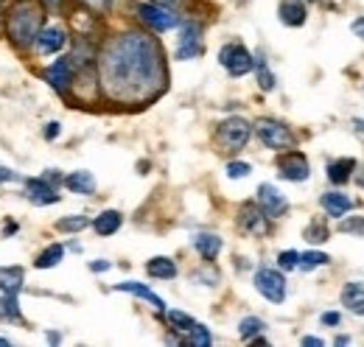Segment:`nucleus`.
Listing matches in <instances>:
<instances>
[{"mask_svg": "<svg viewBox=\"0 0 364 347\" xmlns=\"http://www.w3.org/2000/svg\"><path fill=\"white\" fill-rule=\"evenodd\" d=\"M98 87L115 104H149L168 87L160 43L146 31H124L98 53Z\"/></svg>", "mask_w": 364, "mask_h": 347, "instance_id": "1", "label": "nucleus"}, {"mask_svg": "<svg viewBox=\"0 0 364 347\" xmlns=\"http://www.w3.org/2000/svg\"><path fill=\"white\" fill-rule=\"evenodd\" d=\"M48 11L37 0H14L6 11H3V28L9 43L17 50H28L34 48L43 26H46Z\"/></svg>", "mask_w": 364, "mask_h": 347, "instance_id": "2", "label": "nucleus"}, {"mask_svg": "<svg viewBox=\"0 0 364 347\" xmlns=\"http://www.w3.org/2000/svg\"><path fill=\"white\" fill-rule=\"evenodd\" d=\"M250 137H252V124L244 121L241 115H230L216 129V143L222 146V151H230V154L241 151L250 143Z\"/></svg>", "mask_w": 364, "mask_h": 347, "instance_id": "3", "label": "nucleus"}, {"mask_svg": "<svg viewBox=\"0 0 364 347\" xmlns=\"http://www.w3.org/2000/svg\"><path fill=\"white\" fill-rule=\"evenodd\" d=\"M252 132L258 134V140L272 149V151H286V149H294V132L289 129L283 121L277 118H258Z\"/></svg>", "mask_w": 364, "mask_h": 347, "instance_id": "4", "label": "nucleus"}, {"mask_svg": "<svg viewBox=\"0 0 364 347\" xmlns=\"http://www.w3.org/2000/svg\"><path fill=\"white\" fill-rule=\"evenodd\" d=\"M135 11H137V20L149 31H154V34H166V31H171V28L180 26V17L171 9L160 6V3H137Z\"/></svg>", "mask_w": 364, "mask_h": 347, "instance_id": "5", "label": "nucleus"}, {"mask_svg": "<svg viewBox=\"0 0 364 347\" xmlns=\"http://www.w3.org/2000/svg\"><path fill=\"white\" fill-rule=\"evenodd\" d=\"M40 76H43V82H48L50 90H56L59 95H68L76 85V65H73L70 56H59V59H53L50 65L43 68Z\"/></svg>", "mask_w": 364, "mask_h": 347, "instance_id": "6", "label": "nucleus"}, {"mask_svg": "<svg viewBox=\"0 0 364 347\" xmlns=\"http://www.w3.org/2000/svg\"><path fill=\"white\" fill-rule=\"evenodd\" d=\"M252 283H255V289H258V294H261L264 300H269V303H274V305H280L286 300V277H283L280 269L261 266V269L255 272Z\"/></svg>", "mask_w": 364, "mask_h": 347, "instance_id": "7", "label": "nucleus"}, {"mask_svg": "<svg viewBox=\"0 0 364 347\" xmlns=\"http://www.w3.org/2000/svg\"><path fill=\"white\" fill-rule=\"evenodd\" d=\"M219 65L228 70L232 79H241V76H247L252 70L255 56L241 43H228L222 45V50H219Z\"/></svg>", "mask_w": 364, "mask_h": 347, "instance_id": "8", "label": "nucleus"}, {"mask_svg": "<svg viewBox=\"0 0 364 347\" xmlns=\"http://www.w3.org/2000/svg\"><path fill=\"white\" fill-rule=\"evenodd\" d=\"M277 174H280V179H289V182H306V179L311 176L309 157H306L303 151L286 149V151L277 157Z\"/></svg>", "mask_w": 364, "mask_h": 347, "instance_id": "9", "label": "nucleus"}, {"mask_svg": "<svg viewBox=\"0 0 364 347\" xmlns=\"http://www.w3.org/2000/svg\"><path fill=\"white\" fill-rule=\"evenodd\" d=\"M26 199L34 202L37 208H48V205H56L62 196H59V185H53L50 179L40 174V176L26 179Z\"/></svg>", "mask_w": 364, "mask_h": 347, "instance_id": "10", "label": "nucleus"}, {"mask_svg": "<svg viewBox=\"0 0 364 347\" xmlns=\"http://www.w3.org/2000/svg\"><path fill=\"white\" fill-rule=\"evenodd\" d=\"M255 202H258V208H261L269 218H280L286 210H289V199L274 188L272 182H261V185H258V191H255Z\"/></svg>", "mask_w": 364, "mask_h": 347, "instance_id": "11", "label": "nucleus"}, {"mask_svg": "<svg viewBox=\"0 0 364 347\" xmlns=\"http://www.w3.org/2000/svg\"><path fill=\"white\" fill-rule=\"evenodd\" d=\"M202 50H205V45H202V28H199V23H185L180 31V43H177L174 56L180 62H188V59L202 56Z\"/></svg>", "mask_w": 364, "mask_h": 347, "instance_id": "12", "label": "nucleus"}, {"mask_svg": "<svg viewBox=\"0 0 364 347\" xmlns=\"http://www.w3.org/2000/svg\"><path fill=\"white\" fill-rule=\"evenodd\" d=\"M238 224L247 235H267L269 233V216L258 208V202H244L238 210Z\"/></svg>", "mask_w": 364, "mask_h": 347, "instance_id": "13", "label": "nucleus"}, {"mask_svg": "<svg viewBox=\"0 0 364 347\" xmlns=\"http://www.w3.org/2000/svg\"><path fill=\"white\" fill-rule=\"evenodd\" d=\"M34 45H37V50L43 56H56L68 45V31L62 26H43V31H40V37H37Z\"/></svg>", "mask_w": 364, "mask_h": 347, "instance_id": "14", "label": "nucleus"}, {"mask_svg": "<svg viewBox=\"0 0 364 347\" xmlns=\"http://www.w3.org/2000/svg\"><path fill=\"white\" fill-rule=\"evenodd\" d=\"M277 14H280V23L289 26V28H300L309 20V9H306L303 0H280Z\"/></svg>", "mask_w": 364, "mask_h": 347, "instance_id": "15", "label": "nucleus"}, {"mask_svg": "<svg viewBox=\"0 0 364 347\" xmlns=\"http://www.w3.org/2000/svg\"><path fill=\"white\" fill-rule=\"evenodd\" d=\"M23 289H26V269L17 266V263L14 266L11 263L9 266H0V292L17 297Z\"/></svg>", "mask_w": 364, "mask_h": 347, "instance_id": "16", "label": "nucleus"}, {"mask_svg": "<svg viewBox=\"0 0 364 347\" xmlns=\"http://www.w3.org/2000/svg\"><path fill=\"white\" fill-rule=\"evenodd\" d=\"M90 227L101 238H109V235H115V233L124 227V213H121V210H101L98 216L92 218Z\"/></svg>", "mask_w": 364, "mask_h": 347, "instance_id": "17", "label": "nucleus"}, {"mask_svg": "<svg viewBox=\"0 0 364 347\" xmlns=\"http://www.w3.org/2000/svg\"><path fill=\"white\" fill-rule=\"evenodd\" d=\"M319 205H322V210H325V216L331 218H342L348 216V210L353 208V202L345 196V193H339V191H331V193H322L319 196Z\"/></svg>", "mask_w": 364, "mask_h": 347, "instance_id": "18", "label": "nucleus"}, {"mask_svg": "<svg viewBox=\"0 0 364 347\" xmlns=\"http://www.w3.org/2000/svg\"><path fill=\"white\" fill-rule=\"evenodd\" d=\"M222 247H225L222 238L213 235V233H196V235H193V250L202 255V260H208V263H213V260L219 258Z\"/></svg>", "mask_w": 364, "mask_h": 347, "instance_id": "19", "label": "nucleus"}, {"mask_svg": "<svg viewBox=\"0 0 364 347\" xmlns=\"http://www.w3.org/2000/svg\"><path fill=\"white\" fill-rule=\"evenodd\" d=\"M115 292H127V294H135V297H140V300H146V303L151 305L154 311H166V303H163V297L160 294H154L149 286H143V283H135V280H127V283H118L115 286Z\"/></svg>", "mask_w": 364, "mask_h": 347, "instance_id": "20", "label": "nucleus"}, {"mask_svg": "<svg viewBox=\"0 0 364 347\" xmlns=\"http://www.w3.org/2000/svg\"><path fill=\"white\" fill-rule=\"evenodd\" d=\"M62 185L76 196H92L95 193V176L90 171H70L62 179Z\"/></svg>", "mask_w": 364, "mask_h": 347, "instance_id": "21", "label": "nucleus"}, {"mask_svg": "<svg viewBox=\"0 0 364 347\" xmlns=\"http://www.w3.org/2000/svg\"><path fill=\"white\" fill-rule=\"evenodd\" d=\"M146 274L154 280H174L177 277V263L166 255H154L151 260H146Z\"/></svg>", "mask_w": 364, "mask_h": 347, "instance_id": "22", "label": "nucleus"}, {"mask_svg": "<svg viewBox=\"0 0 364 347\" xmlns=\"http://www.w3.org/2000/svg\"><path fill=\"white\" fill-rule=\"evenodd\" d=\"M342 305H345L350 314L362 316L364 314V283H345V289H342Z\"/></svg>", "mask_w": 364, "mask_h": 347, "instance_id": "23", "label": "nucleus"}, {"mask_svg": "<svg viewBox=\"0 0 364 347\" xmlns=\"http://www.w3.org/2000/svg\"><path fill=\"white\" fill-rule=\"evenodd\" d=\"M356 169H359V166H356V160H353V157L333 160V163L328 166V179H331L333 185H345V182H350V176H353Z\"/></svg>", "mask_w": 364, "mask_h": 347, "instance_id": "24", "label": "nucleus"}, {"mask_svg": "<svg viewBox=\"0 0 364 347\" xmlns=\"http://www.w3.org/2000/svg\"><path fill=\"white\" fill-rule=\"evenodd\" d=\"M62 260H65V244H56L53 241V244H48L46 250L34 258V269H43V272L46 269H56Z\"/></svg>", "mask_w": 364, "mask_h": 347, "instance_id": "25", "label": "nucleus"}, {"mask_svg": "<svg viewBox=\"0 0 364 347\" xmlns=\"http://www.w3.org/2000/svg\"><path fill=\"white\" fill-rule=\"evenodd\" d=\"M92 221L90 216H85V213H70V216H62L56 218V233H65V235H76V233H82V230H87Z\"/></svg>", "mask_w": 364, "mask_h": 347, "instance_id": "26", "label": "nucleus"}, {"mask_svg": "<svg viewBox=\"0 0 364 347\" xmlns=\"http://www.w3.org/2000/svg\"><path fill=\"white\" fill-rule=\"evenodd\" d=\"M0 322H14V325H20L23 322V311H20V303H17V297L14 294H3L0 292Z\"/></svg>", "mask_w": 364, "mask_h": 347, "instance_id": "27", "label": "nucleus"}, {"mask_svg": "<svg viewBox=\"0 0 364 347\" xmlns=\"http://www.w3.org/2000/svg\"><path fill=\"white\" fill-rule=\"evenodd\" d=\"M182 345H191V347H210L213 345V336H210V331L205 328V325H193L191 331H188V336L182 339Z\"/></svg>", "mask_w": 364, "mask_h": 347, "instance_id": "28", "label": "nucleus"}, {"mask_svg": "<svg viewBox=\"0 0 364 347\" xmlns=\"http://www.w3.org/2000/svg\"><path fill=\"white\" fill-rule=\"evenodd\" d=\"M166 319H168V325H171L174 331H180V333H188V331L196 325V319H193L191 314L180 311V308H171V311H166Z\"/></svg>", "mask_w": 364, "mask_h": 347, "instance_id": "29", "label": "nucleus"}, {"mask_svg": "<svg viewBox=\"0 0 364 347\" xmlns=\"http://www.w3.org/2000/svg\"><path fill=\"white\" fill-rule=\"evenodd\" d=\"M303 235H306V241H309V244H325V241L331 238V230H328V224H325L322 218H314V221L306 227V233H303Z\"/></svg>", "mask_w": 364, "mask_h": 347, "instance_id": "30", "label": "nucleus"}, {"mask_svg": "<svg viewBox=\"0 0 364 347\" xmlns=\"http://www.w3.org/2000/svg\"><path fill=\"white\" fill-rule=\"evenodd\" d=\"M264 328H267V325H264V319H258V316H244V319L238 322V336H241L244 342H250V339H252V336H258Z\"/></svg>", "mask_w": 364, "mask_h": 347, "instance_id": "31", "label": "nucleus"}, {"mask_svg": "<svg viewBox=\"0 0 364 347\" xmlns=\"http://www.w3.org/2000/svg\"><path fill=\"white\" fill-rule=\"evenodd\" d=\"M252 70H255V76H258V85H261V90H274V76L272 70L267 68V62H264V56H255V65H252Z\"/></svg>", "mask_w": 364, "mask_h": 347, "instance_id": "32", "label": "nucleus"}, {"mask_svg": "<svg viewBox=\"0 0 364 347\" xmlns=\"http://www.w3.org/2000/svg\"><path fill=\"white\" fill-rule=\"evenodd\" d=\"M331 258L325 255V252H314V250H309V252H303L300 255V266L297 269H303V272H311V269H319V266H328Z\"/></svg>", "mask_w": 364, "mask_h": 347, "instance_id": "33", "label": "nucleus"}, {"mask_svg": "<svg viewBox=\"0 0 364 347\" xmlns=\"http://www.w3.org/2000/svg\"><path fill=\"white\" fill-rule=\"evenodd\" d=\"M336 230H339V233H345V235H356V238H364V216L342 218Z\"/></svg>", "mask_w": 364, "mask_h": 347, "instance_id": "34", "label": "nucleus"}, {"mask_svg": "<svg viewBox=\"0 0 364 347\" xmlns=\"http://www.w3.org/2000/svg\"><path fill=\"white\" fill-rule=\"evenodd\" d=\"M277 266H280V272H291V269H297V266H300V252H294V250H283V252L277 255Z\"/></svg>", "mask_w": 364, "mask_h": 347, "instance_id": "35", "label": "nucleus"}, {"mask_svg": "<svg viewBox=\"0 0 364 347\" xmlns=\"http://www.w3.org/2000/svg\"><path fill=\"white\" fill-rule=\"evenodd\" d=\"M225 171H228L230 179H244V176H250L252 166H250V163H241V160H232V163H228Z\"/></svg>", "mask_w": 364, "mask_h": 347, "instance_id": "36", "label": "nucleus"}, {"mask_svg": "<svg viewBox=\"0 0 364 347\" xmlns=\"http://www.w3.org/2000/svg\"><path fill=\"white\" fill-rule=\"evenodd\" d=\"M82 6H87V9H92L95 14H104V11H109L112 9V3L115 0H79Z\"/></svg>", "mask_w": 364, "mask_h": 347, "instance_id": "37", "label": "nucleus"}, {"mask_svg": "<svg viewBox=\"0 0 364 347\" xmlns=\"http://www.w3.org/2000/svg\"><path fill=\"white\" fill-rule=\"evenodd\" d=\"M43 9H46L48 14H62V9H65V0H37Z\"/></svg>", "mask_w": 364, "mask_h": 347, "instance_id": "38", "label": "nucleus"}, {"mask_svg": "<svg viewBox=\"0 0 364 347\" xmlns=\"http://www.w3.org/2000/svg\"><path fill=\"white\" fill-rule=\"evenodd\" d=\"M59 134H62V124H59V121L46 124V132H43V137H46V140H56Z\"/></svg>", "mask_w": 364, "mask_h": 347, "instance_id": "39", "label": "nucleus"}, {"mask_svg": "<svg viewBox=\"0 0 364 347\" xmlns=\"http://www.w3.org/2000/svg\"><path fill=\"white\" fill-rule=\"evenodd\" d=\"M319 322H322V325H328V328H336V325L342 322V316H339L336 311H325V314L319 316Z\"/></svg>", "mask_w": 364, "mask_h": 347, "instance_id": "40", "label": "nucleus"}, {"mask_svg": "<svg viewBox=\"0 0 364 347\" xmlns=\"http://www.w3.org/2000/svg\"><path fill=\"white\" fill-rule=\"evenodd\" d=\"M20 179V174L11 171L9 166H0V185H6V182H17Z\"/></svg>", "mask_w": 364, "mask_h": 347, "instance_id": "41", "label": "nucleus"}, {"mask_svg": "<svg viewBox=\"0 0 364 347\" xmlns=\"http://www.w3.org/2000/svg\"><path fill=\"white\" fill-rule=\"evenodd\" d=\"M350 31H353L359 40H364V17H356V20L350 23Z\"/></svg>", "mask_w": 364, "mask_h": 347, "instance_id": "42", "label": "nucleus"}, {"mask_svg": "<svg viewBox=\"0 0 364 347\" xmlns=\"http://www.w3.org/2000/svg\"><path fill=\"white\" fill-rule=\"evenodd\" d=\"M90 269L92 272H109V269H112V263H109V260H92Z\"/></svg>", "mask_w": 364, "mask_h": 347, "instance_id": "43", "label": "nucleus"}, {"mask_svg": "<svg viewBox=\"0 0 364 347\" xmlns=\"http://www.w3.org/2000/svg\"><path fill=\"white\" fill-rule=\"evenodd\" d=\"M300 342H303L306 347H311V345H314V347H322V345H325V342H322V339H317V336H303Z\"/></svg>", "mask_w": 364, "mask_h": 347, "instance_id": "44", "label": "nucleus"}, {"mask_svg": "<svg viewBox=\"0 0 364 347\" xmlns=\"http://www.w3.org/2000/svg\"><path fill=\"white\" fill-rule=\"evenodd\" d=\"M11 233H17V224H14V221H6V227H3V238L11 235Z\"/></svg>", "mask_w": 364, "mask_h": 347, "instance_id": "45", "label": "nucleus"}, {"mask_svg": "<svg viewBox=\"0 0 364 347\" xmlns=\"http://www.w3.org/2000/svg\"><path fill=\"white\" fill-rule=\"evenodd\" d=\"M353 127H356V129H359L364 134V121H353Z\"/></svg>", "mask_w": 364, "mask_h": 347, "instance_id": "46", "label": "nucleus"}, {"mask_svg": "<svg viewBox=\"0 0 364 347\" xmlns=\"http://www.w3.org/2000/svg\"><path fill=\"white\" fill-rule=\"evenodd\" d=\"M11 345V339H6V336H0V347H9Z\"/></svg>", "mask_w": 364, "mask_h": 347, "instance_id": "47", "label": "nucleus"}, {"mask_svg": "<svg viewBox=\"0 0 364 347\" xmlns=\"http://www.w3.org/2000/svg\"><path fill=\"white\" fill-rule=\"evenodd\" d=\"M0 31H3V0H0Z\"/></svg>", "mask_w": 364, "mask_h": 347, "instance_id": "48", "label": "nucleus"}, {"mask_svg": "<svg viewBox=\"0 0 364 347\" xmlns=\"http://www.w3.org/2000/svg\"><path fill=\"white\" fill-rule=\"evenodd\" d=\"M359 185H362V188H364V174H362V176H359Z\"/></svg>", "mask_w": 364, "mask_h": 347, "instance_id": "49", "label": "nucleus"}]
</instances>
